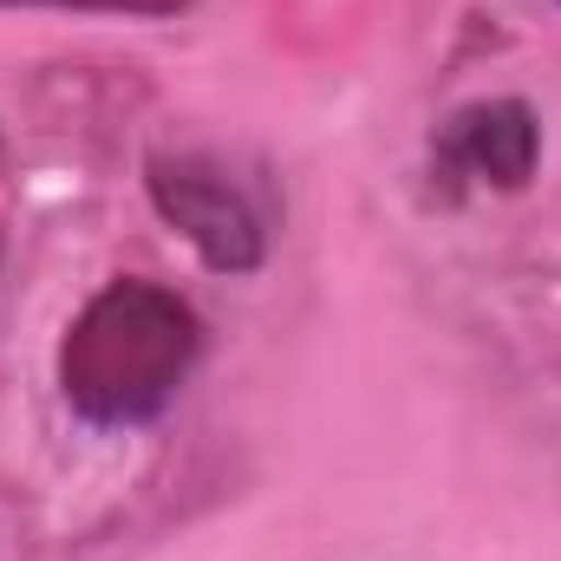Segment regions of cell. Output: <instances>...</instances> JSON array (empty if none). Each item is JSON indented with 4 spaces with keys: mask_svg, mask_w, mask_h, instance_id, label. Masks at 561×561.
<instances>
[{
    "mask_svg": "<svg viewBox=\"0 0 561 561\" xmlns=\"http://www.w3.org/2000/svg\"><path fill=\"white\" fill-rule=\"evenodd\" d=\"M542 157V125L523 99H477L450 112L431 138V170L444 183H477V190H523Z\"/></svg>",
    "mask_w": 561,
    "mask_h": 561,
    "instance_id": "3",
    "label": "cell"
},
{
    "mask_svg": "<svg viewBox=\"0 0 561 561\" xmlns=\"http://www.w3.org/2000/svg\"><path fill=\"white\" fill-rule=\"evenodd\" d=\"M0 7H66V13H131V20H163V13H183L190 0H0Z\"/></svg>",
    "mask_w": 561,
    "mask_h": 561,
    "instance_id": "4",
    "label": "cell"
},
{
    "mask_svg": "<svg viewBox=\"0 0 561 561\" xmlns=\"http://www.w3.org/2000/svg\"><path fill=\"white\" fill-rule=\"evenodd\" d=\"M203 353V320L157 280L99 287L59 340V392L85 424L157 419Z\"/></svg>",
    "mask_w": 561,
    "mask_h": 561,
    "instance_id": "1",
    "label": "cell"
},
{
    "mask_svg": "<svg viewBox=\"0 0 561 561\" xmlns=\"http://www.w3.org/2000/svg\"><path fill=\"white\" fill-rule=\"evenodd\" d=\"M144 190L157 203V216L216 268V275H255L268 255V229L262 209L249 203V190L196 150H157L144 163Z\"/></svg>",
    "mask_w": 561,
    "mask_h": 561,
    "instance_id": "2",
    "label": "cell"
}]
</instances>
